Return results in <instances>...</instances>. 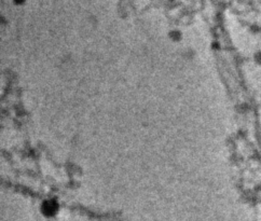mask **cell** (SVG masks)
<instances>
[{"label": "cell", "instance_id": "cell-1", "mask_svg": "<svg viewBox=\"0 0 261 221\" xmlns=\"http://www.w3.org/2000/svg\"><path fill=\"white\" fill-rule=\"evenodd\" d=\"M14 1H15V2H22L23 0H14Z\"/></svg>", "mask_w": 261, "mask_h": 221}]
</instances>
